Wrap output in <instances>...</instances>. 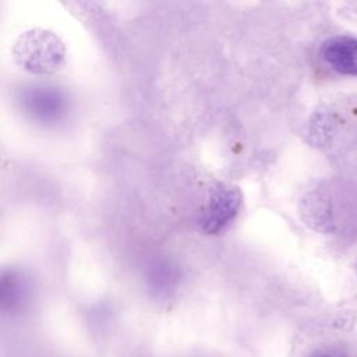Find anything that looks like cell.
I'll return each mask as SVG.
<instances>
[{
  "label": "cell",
  "mask_w": 357,
  "mask_h": 357,
  "mask_svg": "<svg viewBox=\"0 0 357 357\" xmlns=\"http://www.w3.org/2000/svg\"><path fill=\"white\" fill-rule=\"evenodd\" d=\"M28 283L20 271L8 269L1 275L0 301L4 312H14L21 307L26 296Z\"/></svg>",
  "instance_id": "cell-5"
},
{
  "label": "cell",
  "mask_w": 357,
  "mask_h": 357,
  "mask_svg": "<svg viewBox=\"0 0 357 357\" xmlns=\"http://www.w3.org/2000/svg\"><path fill=\"white\" fill-rule=\"evenodd\" d=\"M21 103L24 110L36 121L54 123L60 120L67 110L64 93L54 86L35 85L22 91Z\"/></svg>",
  "instance_id": "cell-3"
},
{
  "label": "cell",
  "mask_w": 357,
  "mask_h": 357,
  "mask_svg": "<svg viewBox=\"0 0 357 357\" xmlns=\"http://www.w3.org/2000/svg\"><path fill=\"white\" fill-rule=\"evenodd\" d=\"M324 61L342 75L357 77V39L333 36L326 39L319 50Z\"/></svg>",
  "instance_id": "cell-4"
},
{
  "label": "cell",
  "mask_w": 357,
  "mask_h": 357,
  "mask_svg": "<svg viewBox=\"0 0 357 357\" xmlns=\"http://www.w3.org/2000/svg\"><path fill=\"white\" fill-rule=\"evenodd\" d=\"M305 209L303 213L307 215L305 220L310 222V225H314L315 229L322 231H329L331 226L333 225L332 220V212H331V202L326 198H322L319 195H314L311 199L308 198L304 201Z\"/></svg>",
  "instance_id": "cell-6"
},
{
  "label": "cell",
  "mask_w": 357,
  "mask_h": 357,
  "mask_svg": "<svg viewBox=\"0 0 357 357\" xmlns=\"http://www.w3.org/2000/svg\"><path fill=\"white\" fill-rule=\"evenodd\" d=\"M66 46L52 31L32 28L22 32L14 42L15 63L35 75L57 73L66 63Z\"/></svg>",
  "instance_id": "cell-1"
},
{
  "label": "cell",
  "mask_w": 357,
  "mask_h": 357,
  "mask_svg": "<svg viewBox=\"0 0 357 357\" xmlns=\"http://www.w3.org/2000/svg\"><path fill=\"white\" fill-rule=\"evenodd\" d=\"M308 357H349V354L337 346H325L314 350Z\"/></svg>",
  "instance_id": "cell-7"
},
{
  "label": "cell",
  "mask_w": 357,
  "mask_h": 357,
  "mask_svg": "<svg viewBox=\"0 0 357 357\" xmlns=\"http://www.w3.org/2000/svg\"><path fill=\"white\" fill-rule=\"evenodd\" d=\"M243 195L238 187L216 183L198 213V226L205 234L222 233L238 215Z\"/></svg>",
  "instance_id": "cell-2"
}]
</instances>
